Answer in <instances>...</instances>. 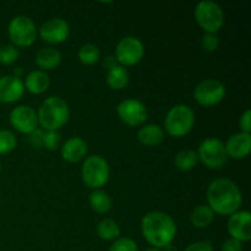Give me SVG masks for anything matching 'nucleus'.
I'll return each mask as SVG.
<instances>
[{
  "label": "nucleus",
  "mask_w": 251,
  "mask_h": 251,
  "mask_svg": "<svg viewBox=\"0 0 251 251\" xmlns=\"http://www.w3.org/2000/svg\"><path fill=\"white\" fill-rule=\"evenodd\" d=\"M198 157L206 167L218 169L225 166L228 161V154L226 151L225 142L217 137L205 139L199 146Z\"/></svg>",
  "instance_id": "7"
},
{
  "label": "nucleus",
  "mask_w": 251,
  "mask_h": 251,
  "mask_svg": "<svg viewBox=\"0 0 251 251\" xmlns=\"http://www.w3.org/2000/svg\"><path fill=\"white\" fill-rule=\"evenodd\" d=\"M90 205L95 212L103 215V213L109 212L110 208H112L113 201L105 191L97 189V190H93L91 193Z\"/></svg>",
  "instance_id": "23"
},
{
  "label": "nucleus",
  "mask_w": 251,
  "mask_h": 251,
  "mask_svg": "<svg viewBox=\"0 0 251 251\" xmlns=\"http://www.w3.org/2000/svg\"><path fill=\"white\" fill-rule=\"evenodd\" d=\"M221 251H243V245L240 242L230 238L223 243Z\"/></svg>",
  "instance_id": "35"
},
{
  "label": "nucleus",
  "mask_w": 251,
  "mask_h": 251,
  "mask_svg": "<svg viewBox=\"0 0 251 251\" xmlns=\"http://www.w3.org/2000/svg\"><path fill=\"white\" fill-rule=\"evenodd\" d=\"M70 33V27L68 22L63 19H50L42 24L39 28V36L44 42L50 44H59L66 41Z\"/></svg>",
  "instance_id": "14"
},
{
  "label": "nucleus",
  "mask_w": 251,
  "mask_h": 251,
  "mask_svg": "<svg viewBox=\"0 0 251 251\" xmlns=\"http://www.w3.org/2000/svg\"><path fill=\"white\" fill-rule=\"evenodd\" d=\"M20 51L15 46L4 44L0 46V64L2 65H10L19 59Z\"/></svg>",
  "instance_id": "28"
},
{
  "label": "nucleus",
  "mask_w": 251,
  "mask_h": 251,
  "mask_svg": "<svg viewBox=\"0 0 251 251\" xmlns=\"http://www.w3.org/2000/svg\"><path fill=\"white\" fill-rule=\"evenodd\" d=\"M184 251H213V248L210 242H196L189 245Z\"/></svg>",
  "instance_id": "34"
},
{
  "label": "nucleus",
  "mask_w": 251,
  "mask_h": 251,
  "mask_svg": "<svg viewBox=\"0 0 251 251\" xmlns=\"http://www.w3.org/2000/svg\"><path fill=\"white\" fill-rule=\"evenodd\" d=\"M0 172H1V163H0Z\"/></svg>",
  "instance_id": "39"
},
{
  "label": "nucleus",
  "mask_w": 251,
  "mask_h": 251,
  "mask_svg": "<svg viewBox=\"0 0 251 251\" xmlns=\"http://www.w3.org/2000/svg\"><path fill=\"white\" fill-rule=\"evenodd\" d=\"M145 251H161L159 249H154V248H151V249H147V250H145Z\"/></svg>",
  "instance_id": "38"
},
{
  "label": "nucleus",
  "mask_w": 251,
  "mask_h": 251,
  "mask_svg": "<svg viewBox=\"0 0 251 251\" xmlns=\"http://www.w3.org/2000/svg\"><path fill=\"white\" fill-rule=\"evenodd\" d=\"M208 207L213 213L230 216L239 211L243 203L242 191L238 185L227 178L215 179L207 189Z\"/></svg>",
  "instance_id": "1"
},
{
  "label": "nucleus",
  "mask_w": 251,
  "mask_h": 251,
  "mask_svg": "<svg viewBox=\"0 0 251 251\" xmlns=\"http://www.w3.org/2000/svg\"><path fill=\"white\" fill-rule=\"evenodd\" d=\"M97 234L103 240H117L120 235V227L114 220L105 218L98 223Z\"/></svg>",
  "instance_id": "24"
},
{
  "label": "nucleus",
  "mask_w": 251,
  "mask_h": 251,
  "mask_svg": "<svg viewBox=\"0 0 251 251\" xmlns=\"http://www.w3.org/2000/svg\"><path fill=\"white\" fill-rule=\"evenodd\" d=\"M17 140L10 130H0V154H6L14 151Z\"/></svg>",
  "instance_id": "27"
},
{
  "label": "nucleus",
  "mask_w": 251,
  "mask_h": 251,
  "mask_svg": "<svg viewBox=\"0 0 251 251\" xmlns=\"http://www.w3.org/2000/svg\"><path fill=\"white\" fill-rule=\"evenodd\" d=\"M107 83L113 90H123L129 83V73L124 66H114V68L108 70Z\"/></svg>",
  "instance_id": "22"
},
{
  "label": "nucleus",
  "mask_w": 251,
  "mask_h": 251,
  "mask_svg": "<svg viewBox=\"0 0 251 251\" xmlns=\"http://www.w3.org/2000/svg\"><path fill=\"white\" fill-rule=\"evenodd\" d=\"M145 54V47L136 37H124L115 49V59L122 66L136 65Z\"/></svg>",
  "instance_id": "10"
},
{
  "label": "nucleus",
  "mask_w": 251,
  "mask_h": 251,
  "mask_svg": "<svg viewBox=\"0 0 251 251\" xmlns=\"http://www.w3.org/2000/svg\"><path fill=\"white\" fill-rule=\"evenodd\" d=\"M10 124L21 134L29 135L38 126L37 113L28 105H19L10 113Z\"/></svg>",
  "instance_id": "12"
},
{
  "label": "nucleus",
  "mask_w": 251,
  "mask_h": 251,
  "mask_svg": "<svg viewBox=\"0 0 251 251\" xmlns=\"http://www.w3.org/2000/svg\"><path fill=\"white\" fill-rule=\"evenodd\" d=\"M195 124V113L189 105L178 104L172 108L164 119L166 131L173 137H183L191 131Z\"/></svg>",
  "instance_id": "4"
},
{
  "label": "nucleus",
  "mask_w": 251,
  "mask_h": 251,
  "mask_svg": "<svg viewBox=\"0 0 251 251\" xmlns=\"http://www.w3.org/2000/svg\"><path fill=\"white\" fill-rule=\"evenodd\" d=\"M70 117L69 105L58 96H51L43 100L37 112L38 124L46 131H58L68 123Z\"/></svg>",
  "instance_id": "3"
},
{
  "label": "nucleus",
  "mask_w": 251,
  "mask_h": 251,
  "mask_svg": "<svg viewBox=\"0 0 251 251\" xmlns=\"http://www.w3.org/2000/svg\"><path fill=\"white\" fill-rule=\"evenodd\" d=\"M117 59H115V56H108L107 59H105V63H104V66L105 68L109 70V69L114 68V66H117Z\"/></svg>",
  "instance_id": "36"
},
{
  "label": "nucleus",
  "mask_w": 251,
  "mask_h": 251,
  "mask_svg": "<svg viewBox=\"0 0 251 251\" xmlns=\"http://www.w3.org/2000/svg\"><path fill=\"white\" fill-rule=\"evenodd\" d=\"M201 39H202V41H201V43H202L203 49H205L206 51H210V53H212V51L217 50L218 46H220V38L217 37V34L216 33H205Z\"/></svg>",
  "instance_id": "31"
},
{
  "label": "nucleus",
  "mask_w": 251,
  "mask_h": 251,
  "mask_svg": "<svg viewBox=\"0 0 251 251\" xmlns=\"http://www.w3.org/2000/svg\"><path fill=\"white\" fill-rule=\"evenodd\" d=\"M60 142L61 137L58 131H46L43 136V146L42 147H46L49 151H53V150H56L60 146Z\"/></svg>",
  "instance_id": "30"
},
{
  "label": "nucleus",
  "mask_w": 251,
  "mask_h": 251,
  "mask_svg": "<svg viewBox=\"0 0 251 251\" xmlns=\"http://www.w3.org/2000/svg\"><path fill=\"white\" fill-rule=\"evenodd\" d=\"M137 139H139L140 144H142L144 146H157V145L163 142L164 131L157 124L145 125L137 132Z\"/></svg>",
  "instance_id": "20"
},
{
  "label": "nucleus",
  "mask_w": 251,
  "mask_h": 251,
  "mask_svg": "<svg viewBox=\"0 0 251 251\" xmlns=\"http://www.w3.org/2000/svg\"><path fill=\"white\" fill-rule=\"evenodd\" d=\"M81 176L86 186L97 190L104 186L109 180V164L103 157L93 154V156L87 157L83 162Z\"/></svg>",
  "instance_id": "5"
},
{
  "label": "nucleus",
  "mask_w": 251,
  "mask_h": 251,
  "mask_svg": "<svg viewBox=\"0 0 251 251\" xmlns=\"http://www.w3.org/2000/svg\"><path fill=\"white\" fill-rule=\"evenodd\" d=\"M240 129H242V132H245V134H250L251 131V112L249 109L245 110L243 113V115L240 117L239 120Z\"/></svg>",
  "instance_id": "32"
},
{
  "label": "nucleus",
  "mask_w": 251,
  "mask_h": 251,
  "mask_svg": "<svg viewBox=\"0 0 251 251\" xmlns=\"http://www.w3.org/2000/svg\"><path fill=\"white\" fill-rule=\"evenodd\" d=\"M215 220V213L207 205H199L190 215V222L196 228H206Z\"/></svg>",
  "instance_id": "21"
},
{
  "label": "nucleus",
  "mask_w": 251,
  "mask_h": 251,
  "mask_svg": "<svg viewBox=\"0 0 251 251\" xmlns=\"http://www.w3.org/2000/svg\"><path fill=\"white\" fill-rule=\"evenodd\" d=\"M195 19L206 33H216L225 24V12L217 2L203 0L196 5Z\"/></svg>",
  "instance_id": "6"
},
{
  "label": "nucleus",
  "mask_w": 251,
  "mask_h": 251,
  "mask_svg": "<svg viewBox=\"0 0 251 251\" xmlns=\"http://www.w3.org/2000/svg\"><path fill=\"white\" fill-rule=\"evenodd\" d=\"M163 251H176V248H173L172 247V245H168V247H166V248H163Z\"/></svg>",
  "instance_id": "37"
},
{
  "label": "nucleus",
  "mask_w": 251,
  "mask_h": 251,
  "mask_svg": "<svg viewBox=\"0 0 251 251\" xmlns=\"http://www.w3.org/2000/svg\"><path fill=\"white\" fill-rule=\"evenodd\" d=\"M196 102L203 107H212L222 102L226 97V86L216 78H207L199 83L194 91Z\"/></svg>",
  "instance_id": "9"
},
{
  "label": "nucleus",
  "mask_w": 251,
  "mask_h": 251,
  "mask_svg": "<svg viewBox=\"0 0 251 251\" xmlns=\"http://www.w3.org/2000/svg\"><path fill=\"white\" fill-rule=\"evenodd\" d=\"M25 85L21 78L14 75L0 77V102L15 103L24 96Z\"/></svg>",
  "instance_id": "15"
},
{
  "label": "nucleus",
  "mask_w": 251,
  "mask_h": 251,
  "mask_svg": "<svg viewBox=\"0 0 251 251\" xmlns=\"http://www.w3.org/2000/svg\"><path fill=\"white\" fill-rule=\"evenodd\" d=\"M141 232L154 249H163L172 244L176 234L173 218L161 211L149 212L141 221Z\"/></svg>",
  "instance_id": "2"
},
{
  "label": "nucleus",
  "mask_w": 251,
  "mask_h": 251,
  "mask_svg": "<svg viewBox=\"0 0 251 251\" xmlns=\"http://www.w3.org/2000/svg\"><path fill=\"white\" fill-rule=\"evenodd\" d=\"M225 146L228 157L234 159L244 158L251 151V135L242 131L232 135Z\"/></svg>",
  "instance_id": "16"
},
{
  "label": "nucleus",
  "mask_w": 251,
  "mask_h": 251,
  "mask_svg": "<svg viewBox=\"0 0 251 251\" xmlns=\"http://www.w3.org/2000/svg\"><path fill=\"white\" fill-rule=\"evenodd\" d=\"M198 153L193 151V150H183V151H180L176 154V159H174L176 168L183 172H188L193 169L198 164Z\"/></svg>",
  "instance_id": "25"
},
{
  "label": "nucleus",
  "mask_w": 251,
  "mask_h": 251,
  "mask_svg": "<svg viewBox=\"0 0 251 251\" xmlns=\"http://www.w3.org/2000/svg\"><path fill=\"white\" fill-rule=\"evenodd\" d=\"M25 90L33 95H41L46 92L50 85V78L46 71L42 70H33L26 76L25 80Z\"/></svg>",
  "instance_id": "18"
},
{
  "label": "nucleus",
  "mask_w": 251,
  "mask_h": 251,
  "mask_svg": "<svg viewBox=\"0 0 251 251\" xmlns=\"http://www.w3.org/2000/svg\"><path fill=\"white\" fill-rule=\"evenodd\" d=\"M228 233L232 239L240 243L251 239V215L249 211H237L228 220Z\"/></svg>",
  "instance_id": "13"
},
{
  "label": "nucleus",
  "mask_w": 251,
  "mask_h": 251,
  "mask_svg": "<svg viewBox=\"0 0 251 251\" xmlns=\"http://www.w3.org/2000/svg\"><path fill=\"white\" fill-rule=\"evenodd\" d=\"M87 153V144L81 137L74 136L66 140L61 147V157L69 163L80 162Z\"/></svg>",
  "instance_id": "17"
},
{
  "label": "nucleus",
  "mask_w": 251,
  "mask_h": 251,
  "mask_svg": "<svg viewBox=\"0 0 251 251\" xmlns=\"http://www.w3.org/2000/svg\"><path fill=\"white\" fill-rule=\"evenodd\" d=\"M9 37L16 47H29L37 38V27L33 20L25 15L15 16L10 21Z\"/></svg>",
  "instance_id": "8"
},
{
  "label": "nucleus",
  "mask_w": 251,
  "mask_h": 251,
  "mask_svg": "<svg viewBox=\"0 0 251 251\" xmlns=\"http://www.w3.org/2000/svg\"><path fill=\"white\" fill-rule=\"evenodd\" d=\"M43 136L44 132L43 130L36 129L33 132L29 134V142L33 147H37V149H41L43 146Z\"/></svg>",
  "instance_id": "33"
},
{
  "label": "nucleus",
  "mask_w": 251,
  "mask_h": 251,
  "mask_svg": "<svg viewBox=\"0 0 251 251\" xmlns=\"http://www.w3.org/2000/svg\"><path fill=\"white\" fill-rule=\"evenodd\" d=\"M120 120L129 126H140L147 119V109L144 103L135 98H126L117 107Z\"/></svg>",
  "instance_id": "11"
},
{
  "label": "nucleus",
  "mask_w": 251,
  "mask_h": 251,
  "mask_svg": "<svg viewBox=\"0 0 251 251\" xmlns=\"http://www.w3.org/2000/svg\"><path fill=\"white\" fill-rule=\"evenodd\" d=\"M108 251H139V247L130 238H118Z\"/></svg>",
  "instance_id": "29"
},
{
  "label": "nucleus",
  "mask_w": 251,
  "mask_h": 251,
  "mask_svg": "<svg viewBox=\"0 0 251 251\" xmlns=\"http://www.w3.org/2000/svg\"><path fill=\"white\" fill-rule=\"evenodd\" d=\"M78 59L85 65H93L97 63L100 59V50L97 46L95 44H83L80 49H78Z\"/></svg>",
  "instance_id": "26"
},
{
  "label": "nucleus",
  "mask_w": 251,
  "mask_h": 251,
  "mask_svg": "<svg viewBox=\"0 0 251 251\" xmlns=\"http://www.w3.org/2000/svg\"><path fill=\"white\" fill-rule=\"evenodd\" d=\"M61 63V54L58 49L51 48V47H46V48L39 49L38 53L36 54V64L42 71L53 70L58 68Z\"/></svg>",
  "instance_id": "19"
}]
</instances>
